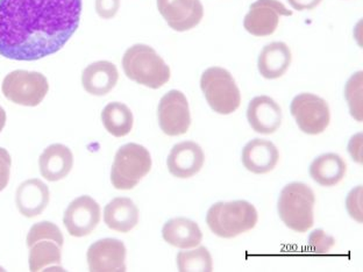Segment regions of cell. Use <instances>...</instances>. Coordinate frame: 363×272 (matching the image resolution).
Segmentation results:
<instances>
[{"label":"cell","instance_id":"1","mask_svg":"<svg viewBox=\"0 0 363 272\" xmlns=\"http://www.w3.org/2000/svg\"><path fill=\"white\" fill-rule=\"evenodd\" d=\"M83 0H0V56L38 61L61 50L81 21Z\"/></svg>","mask_w":363,"mask_h":272},{"label":"cell","instance_id":"2","mask_svg":"<svg viewBox=\"0 0 363 272\" xmlns=\"http://www.w3.org/2000/svg\"><path fill=\"white\" fill-rule=\"evenodd\" d=\"M123 69L130 81L152 90L162 88L172 76L169 65L155 49L141 43L127 49L123 57Z\"/></svg>","mask_w":363,"mask_h":272},{"label":"cell","instance_id":"3","mask_svg":"<svg viewBox=\"0 0 363 272\" xmlns=\"http://www.w3.org/2000/svg\"><path fill=\"white\" fill-rule=\"evenodd\" d=\"M259 214L254 205L246 200L217 203L206 214V224L212 233L223 239L247 233L257 226Z\"/></svg>","mask_w":363,"mask_h":272},{"label":"cell","instance_id":"4","mask_svg":"<svg viewBox=\"0 0 363 272\" xmlns=\"http://www.w3.org/2000/svg\"><path fill=\"white\" fill-rule=\"evenodd\" d=\"M315 192L304 183L294 181L286 185L279 198V217L288 228L297 233H306L315 224L313 208Z\"/></svg>","mask_w":363,"mask_h":272},{"label":"cell","instance_id":"5","mask_svg":"<svg viewBox=\"0 0 363 272\" xmlns=\"http://www.w3.org/2000/svg\"><path fill=\"white\" fill-rule=\"evenodd\" d=\"M152 156L147 148L138 143H127L118 150L111 169L114 188L128 191L150 174Z\"/></svg>","mask_w":363,"mask_h":272},{"label":"cell","instance_id":"6","mask_svg":"<svg viewBox=\"0 0 363 272\" xmlns=\"http://www.w3.org/2000/svg\"><path fill=\"white\" fill-rule=\"evenodd\" d=\"M201 89L216 113L228 115L240 107V90L226 69L220 67L206 69L201 75Z\"/></svg>","mask_w":363,"mask_h":272},{"label":"cell","instance_id":"7","mask_svg":"<svg viewBox=\"0 0 363 272\" xmlns=\"http://www.w3.org/2000/svg\"><path fill=\"white\" fill-rule=\"evenodd\" d=\"M1 91L14 104L35 107L48 94V79L41 72L14 70L4 78Z\"/></svg>","mask_w":363,"mask_h":272},{"label":"cell","instance_id":"8","mask_svg":"<svg viewBox=\"0 0 363 272\" xmlns=\"http://www.w3.org/2000/svg\"><path fill=\"white\" fill-rule=\"evenodd\" d=\"M290 110L299 130L308 135L324 133L331 121L328 101L313 94L304 92L296 96Z\"/></svg>","mask_w":363,"mask_h":272},{"label":"cell","instance_id":"9","mask_svg":"<svg viewBox=\"0 0 363 272\" xmlns=\"http://www.w3.org/2000/svg\"><path fill=\"white\" fill-rule=\"evenodd\" d=\"M160 128L168 136H179L191 126V114L188 99L179 90L169 91L157 107Z\"/></svg>","mask_w":363,"mask_h":272},{"label":"cell","instance_id":"10","mask_svg":"<svg viewBox=\"0 0 363 272\" xmlns=\"http://www.w3.org/2000/svg\"><path fill=\"white\" fill-rule=\"evenodd\" d=\"M292 13L279 0H257L250 5L243 27L252 35L269 36L277 30L281 16H291Z\"/></svg>","mask_w":363,"mask_h":272},{"label":"cell","instance_id":"11","mask_svg":"<svg viewBox=\"0 0 363 272\" xmlns=\"http://www.w3.org/2000/svg\"><path fill=\"white\" fill-rule=\"evenodd\" d=\"M101 222V206L90 196H81L69 204L63 215V224L69 235H90Z\"/></svg>","mask_w":363,"mask_h":272},{"label":"cell","instance_id":"12","mask_svg":"<svg viewBox=\"0 0 363 272\" xmlns=\"http://www.w3.org/2000/svg\"><path fill=\"white\" fill-rule=\"evenodd\" d=\"M157 10L168 26L176 32L195 28L204 16L201 0H157Z\"/></svg>","mask_w":363,"mask_h":272},{"label":"cell","instance_id":"13","mask_svg":"<svg viewBox=\"0 0 363 272\" xmlns=\"http://www.w3.org/2000/svg\"><path fill=\"white\" fill-rule=\"evenodd\" d=\"M126 246L117 239H103L91 244L86 254L91 272L126 271Z\"/></svg>","mask_w":363,"mask_h":272},{"label":"cell","instance_id":"14","mask_svg":"<svg viewBox=\"0 0 363 272\" xmlns=\"http://www.w3.org/2000/svg\"><path fill=\"white\" fill-rule=\"evenodd\" d=\"M205 155L201 146L194 141H184L172 147L167 159L168 170L177 178H190L204 166Z\"/></svg>","mask_w":363,"mask_h":272},{"label":"cell","instance_id":"15","mask_svg":"<svg viewBox=\"0 0 363 272\" xmlns=\"http://www.w3.org/2000/svg\"><path fill=\"white\" fill-rule=\"evenodd\" d=\"M247 119L257 133L270 135L281 127L282 110L272 98L259 96L248 105Z\"/></svg>","mask_w":363,"mask_h":272},{"label":"cell","instance_id":"16","mask_svg":"<svg viewBox=\"0 0 363 272\" xmlns=\"http://www.w3.org/2000/svg\"><path fill=\"white\" fill-rule=\"evenodd\" d=\"M50 200V192L41 179L25 181L16 188V208L25 217H38L45 211Z\"/></svg>","mask_w":363,"mask_h":272},{"label":"cell","instance_id":"17","mask_svg":"<svg viewBox=\"0 0 363 272\" xmlns=\"http://www.w3.org/2000/svg\"><path fill=\"white\" fill-rule=\"evenodd\" d=\"M119 81V72L112 62L91 63L82 72V85L88 94L103 97L113 90Z\"/></svg>","mask_w":363,"mask_h":272},{"label":"cell","instance_id":"18","mask_svg":"<svg viewBox=\"0 0 363 272\" xmlns=\"http://www.w3.org/2000/svg\"><path fill=\"white\" fill-rule=\"evenodd\" d=\"M279 159V150L268 140H252L242 150L243 166L257 175H264L272 171L277 166Z\"/></svg>","mask_w":363,"mask_h":272},{"label":"cell","instance_id":"19","mask_svg":"<svg viewBox=\"0 0 363 272\" xmlns=\"http://www.w3.org/2000/svg\"><path fill=\"white\" fill-rule=\"evenodd\" d=\"M40 172L49 181H59L70 174L74 155L68 147L55 143L43 150L39 159Z\"/></svg>","mask_w":363,"mask_h":272},{"label":"cell","instance_id":"20","mask_svg":"<svg viewBox=\"0 0 363 272\" xmlns=\"http://www.w3.org/2000/svg\"><path fill=\"white\" fill-rule=\"evenodd\" d=\"M291 61V50L286 43L272 42L259 52L257 68L266 79H277L288 72Z\"/></svg>","mask_w":363,"mask_h":272},{"label":"cell","instance_id":"21","mask_svg":"<svg viewBox=\"0 0 363 272\" xmlns=\"http://www.w3.org/2000/svg\"><path fill=\"white\" fill-rule=\"evenodd\" d=\"M104 221L110 230L128 233L139 224V210L130 198H114L105 206Z\"/></svg>","mask_w":363,"mask_h":272},{"label":"cell","instance_id":"22","mask_svg":"<svg viewBox=\"0 0 363 272\" xmlns=\"http://www.w3.org/2000/svg\"><path fill=\"white\" fill-rule=\"evenodd\" d=\"M162 237L169 244L181 249L196 248L203 240V233L198 224L186 217L167 221L163 226Z\"/></svg>","mask_w":363,"mask_h":272},{"label":"cell","instance_id":"23","mask_svg":"<svg viewBox=\"0 0 363 272\" xmlns=\"http://www.w3.org/2000/svg\"><path fill=\"white\" fill-rule=\"evenodd\" d=\"M347 172V164L337 154H324L312 162L310 166V176L321 186H334L345 178Z\"/></svg>","mask_w":363,"mask_h":272},{"label":"cell","instance_id":"24","mask_svg":"<svg viewBox=\"0 0 363 272\" xmlns=\"http://www.w3.org/2000/svg\"><path fill=\"white\" fill-rule=\"evenodd\" d=\"M62 243L52 239H43L33 243L30 246V271H43L48 266H56L62 271Z\"/></svg>","mask_w":363,"mask_h":272},{"label":"cell","instance_id":"25","mask_svg":"<svg viewBox=\"0 0 363 272\" xmlns=\"http://www.w3.org/2000/svg\"><path fill=\"white\" fill-rule=\"evenodd\" d=\"M101 121L105 130L116 137L128 135L133 130L134 117L127 105L114 101L104 107L101 112Z\"/></svg>","mask_w":363,"mask_h":272},{"label":"cell","instance_id":"26","mask_svg":"<svg viewBox=\"0 0 363 272\" xmlns=\"http://www.w3.org/2000/svg\"><path fill=\"white\" fill-rule=\"evenodd\" d=\"M177 268L181 272L213 271L211 254L205 246L190 251H179L176 257Z\"/></svg>","mask_w":363,"mask_h":272},{"label":"cell","instance_id":"27","mask_svg":"<svg viewBox=\"0 0 363 272\" xmlns=\"http://www.w3.org/2000/svg\"><path fill=\"white\" fill-rule=\"evenodd\" d=\"M363 72H357L348 79L345 86V98L350 107V115L362 123L363 120Z\"/></svg>","mask_w":363,"mask_h":272},{"label":"cell","instance_id":"28","mask_svg":"<svg viewBox=\"0 0 363 272\" xmlns=\"http://www.w3.org/2000/svg\"><path fill=\"white\" fill-rule=\"evenodd\" d=\"M43 239H52V240L57 241V242L65 243L63 234L59 227L49 221H41L38 224L33 225L28 235H27L26 244L28 248L32 246L33 243Z\"/></svg>","mask_w":363,"mask_h":272},{"label":"cell","instance_id":"29","mask_svg":"<svg viewBox=\"0 0 363 272\" xmlns=\"http://www.w3.org/2000/svg\"><path fill=\"white\" fill-rule=\"evenodd\" d=\"M335 244L334 237H330L323 230H315L308 237V250L317 255H325Z\"/></svg>","mask_w":363,"mask_h":272},{"label":"cell","instance_id":"30","mask_svg":"<svg viewBox=\"0 0 363 272\" xmlns=\"http://www.w3.org/2000/svg\"><path fill=\"white\" fill-rule=\"evenodd\" d=\"M346 208L350 217L357 221L359 224H362V186L361 185L350 192L346 199Z\"/></svg>","mask_w":363,"mask_h":272},{"label":"cell","instance_id":"31","mask_svg":"<svg viewBox=\"0 0 363 272\" xmlns=\"http://www.w3.org/2000/svg\"><path fill=\"white\" fill-rule=\"evenodd\" d=\"M121 8V0H96V12L101 19H112Z\"/></svg>","mask_w":363,"mask_h":272},{"label":"cell","instance_id":"32","mask_svg":"<svg viewBox=\"0 0 363 272\" xmlns=\"http://www.w3.org/2000/svg\"><path fill=\"white\" fill-rule=\"evenodd\" d=\"M11 166H12V159H11L10 152L5 148H0V192L6 188L10 181Z\"/></svg>","mask_w":363,"mask_h":272},{"label":"cell","instance_id":"33","mask_svg":"<svg viewBox=\"0 0 363 272\" xmlns=\"http://www.w3.org/2000/svg\"><path fill=\"white\" fill-rule=\"evenodd\" d=\"M348 152L357 163H362V134L359 133L350 139L348 144Z\"/></svg>","mask_w":363,"mask_h":272},{"label":"cell","instance_id":"34","mask_svg":"<svg viewBox=\"0 0 363 272\" xmlns=\"http://www.w3.org/2000/svg\"><path fill=\"white\" fill-rule=\"evenodd\" d=\"M323 0H288L290 6L296 11H311L319 5Z\"/></svg>","mask_w":363,"mask_h":272},{"label":"cell","instance_id":"35","mask_svg":"<svg viewBox=\"0 0 363 272\" xmlns=\"http://www.w3.org/2000/svg\"><path fill=\"white\" fill-rule=\"evenodd\" d=\"M6 125V112L0 106V133L3 132L4 127Z\"/></svg>","mask_w":363,"mask_h":272}]
</instances>
